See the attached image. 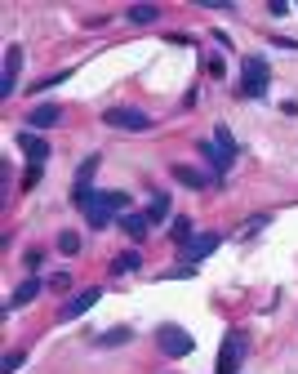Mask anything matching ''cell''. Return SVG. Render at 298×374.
I'll return each instance as SVG.
<instances>
[{"instance_id": "obj_1", "label": "cell", "mask_w": 298, "mask_h": 374, "mask_svg": "<svg viewBox=\"0 0 298 374\" xmlns=\"http://www.w3.org/2000/svg\"><path fill=\"white\" fill-rule=\"evenodd\" d=\"M267 80H272V67H267L263 54H249L240 63V98H263L267 94Z\"/></svg>"}, {"instance_id": "obj_2", "label": "cell", "mask_w": 298, "mask_h": 374, "mask_svg": "<svg viewBox=\"0 0 298 374\" xmlns=\"http://www.w3.org/2000/svg\"><path fill=\"white\" fill-rule=\"evenodd\" d=\"M102 120H107L111 129H152V116H147V111H134V107H111V111H102Z\"/></svg>"}, {"instance_id": "obj_3", "label": "cell", "mask_w": 298, "mask_h": 374, "mask_svg": "<svg viewBox=\"0 0 298 374\" xmlns=\"http://www.w3.org/2000/svg\"><path fill=\"white\" fill-rule=\"evenodd\" d=\"M156 343H161V352H170V357H187L192 352V334L183 330V325H165V330L156 334Z\"/></svg>"}, {"instance_id": "obj_4", "label": "cell", "mask_w": 298, "mask_h": 374, "mask_svg": "<svg viewBox=\"0 0 298 374\" xmlns=\"http://www.w3.org/2000/svg\"><path fill=\"white\" fill-rule=\"evenodd\" d=\"M98 298H102V289H98V285H94V289H76V294L62 303V321H76V316H80V312H89Z\"/></svg>"}, {"instance_id": "obj_5", "label": "cell", "mask_w": 298, "mask_h": 374, "mask_svg": "<svg viewBox=\"0 0 298 374\" xmlns=\"http://www.w3.org/2000/svg\"><path fill=\"white\" fill-rule=\"evenodd\" d=\"M18 72H23V50L9 45V50H5V76H0V94H5V98L18 89Z\"/></svg>"}, {"instance_id": "obj_6", "label": "cell", "mask_w": 298, "mask_h": 374, "mask_svg": "<svg viewBox=\"0 0 298 374\" xmlns=\"http://www.w3.org/2000/svg\"><path fill=\"white\" fill-rule=\"evenodd\" d=\"M18 147H23V156L32 165H45V156H49V143H45L41 134H32V129H23V134H18Z\"/></svg>"}, {"instance_id": "obj_7", "label": "cell", "mask_w": 298, "mask_h": 374, "mask_svg": "<svg viewBox=\"0 0 298 374\" xmlns=\"http://www.w3.org/2000/svg\"><path fill=\"white\" fill-rule=\"evenodd\" d=\"M214 250H218V232H205V236H192L187 245H183V254H187V263H200V258H209Z\"/></svg>"}, {"instance_id": "obj_8", "label": "cell", "mask_w": 298, "mask_h": 374, "mask_svg": "<svg viewBox=\"0 0 298 374\" xmlns=\"http://www.w3.org/2000/svg\"><path fill=\"white\" fill-rule=\"evenodd\" d=\"M170 174H174V179H179V183H187V187H196V192H200V187H214V183H218V174H205V170H192V165H170Z\"/></svg>"}, {"instance_id": "obj_9", "label": "cell", "mask_w": 298, "mask_h": 374, "mask_svg": "<svg viewBox=\"0 0 298 374\" xmlns=\"http://www.w3.org/2000/svg\"><path fill=\"white\" fill-rule=\"evenodd\" d=\"M196 152L205 156V161H209L214 165V174H218V179H222V174H227L231 170V165H236V156H227V152H222V147L218 143H196Z\"/></svg>"}, {"instance_id": "obj_10", "label": "cell", "mask_w": 298, "mask_h": 374, "mask_svg": "<svg viewBox=\"0 0 298 374\" xmlns=\"http://www.w3.org/2000/svg\"><path fill=\"white\" fill-rule=\"evenodd\" d=\"M236 357H240V334L231 330L222 339V357H218V374H236Z\"/></svg>"}, {"instance_id": "obj_11", "label": "cell", "mask_w": 298, "mask_h": 374, "mask_svg": "<svg viewBox=\"0 0 298 374\" xmlns=\"http://www.w3.org/2000/svg\"><path fill=\"white\" fill-rule=\"evenodd\" d=\"M27 120H32V129H54V125L62 120V107H54V102H41V107H36Z\"/></svg>"}, {"instance_id": "obj_12", "label": "cell", "mask_w": 298, "mask_h": 374, "mask_svg": "<svg viewBox=\"0 0 298 374\" xmlns=\"http://www.w3.org/2000/svg\"><path fill=\"white\" fill-rule=\"evenodd\" d=\"M41 289H45V280H36V276H27V280H23V285H18V289H14V294H9V307H23V303H32V298H36V294H41Z\"/></svg>"}, {"instance_id": "obj_13", "label": "cell", "mask_w": 298, "mask_h": 374, "mask_svg": "<svg viewBox=\"0 0 298 374\" xmlns=\"http://www.w3.org/2000/svg\"><path fill=\"white\" fill-rule=\"evenodd\" d=\"M129 339H134V325H116V330H102L98 334V348H120V343H129Z\"/></svg>"}, {"instance_id": "obj_14", "label": "cell", "mask_w": 298, "mask_h": 374, "mask_svg": "<svg viewBox=\"0 0 298 374\" xmlns=\"http://www.w3.org/2000/svg\"><path fill=\"white\" fill-rule=\"evenodd\" d=\"M138 267H143V254H138V250H129V254H116V258H111V272H116V276L138 272Z\"/></svg>"}, {"instance_id": "obj_15", "label": "cell", "mask_w": 298, "mask_h": 374, "mask_svg": "<svg viewBox=\"0 0 298 374\" xmlns=\"http://www.w3.org/2000/svg\"><path fill=\"white\" fill-rule=\"evenodd\" d=\"M170 219V196L165 192H152V205H147V223H165Z\"/></svg>"}, {"instance_id": "obj_16", "label": "cell", "mask_w": 298, "mask_h": 374, "mask_svg": "<svg viewBox=\"0 0 298 374\" xmlns=\"http://www.w3.org/2000/svg\"><path fill=\"white\" fill-rule=\"evenodd\" d=\"M94 201H98V205H107L111 214H129V196H125V192H98Z\"/></svg>"}, {"instance_id": "obj_17", "label": "cell", "mask_w": 298, "mask_h": 374, "mask_svg": "<svg viewBox=\"0 0 298 374\" xmlns=\"http://www.w3.org/2000/svg\"><path fill=\"white\" fill-rule=\"evenodd\" d=\"M85 223H89V228H94V232H102V228H111V210H107V205H89V210H85Z\"/></svg>"}, {"instance_id": "obj_18", "label": "cell", "mask_w": 298, "mask_h": 374, "mask_svg": "<svg viewBox=\"0 0 298 374\" xmlns=\"http://www.w3.org/2000/svg\"><path fill=\"white\" fill-rule=\"evenodd\" d=\"M120 228H125V236L143 241L147 236V214H125V219H120Z\"/></svg>"}, {"instance_id": "obj_19", "label": "cell", "mask_w": 298, "mask_h": 374, "mask_svg": "<svg viewBox=\"0 0 298 374\" xmlns=\"http://www.w3.org/2000/svg\"><path fill=\"white\" fill-rule=\"evenodd\" d=\"M156 18H161L156 5H134V9H129V23H156Z\"/></svg>"}, {"instance_id": "obj_20", "label": "cell", "mask_w": 298, "mask_h": 374, "mask_svg": "<svg viewBox=\"0 0 298 374\" xmlns=\"http://www.w3.org/2000/svg\"><path fill=\"white\" fill-rule=\"evenodd\" d=\"M170 236L179 241V245H187V241H192V219H174L170 223Z\"/></svg>"}, {"instance_id": "obj_21", "label": "cell", "mask_w": 298, "mask_h": 374, "mask_svg": "<svg viewBox=\"0 0 298 374\" xmlns=\"http://www.w3.org/2000/svg\"><path fill=\"white\" fill-rule=\"evenodd\" d=\"M58 250L62 254H80V236L76 232H58Z\"/></svg>"}, {"instance_id": "obj_22", "label": "cell", "mask_w": 298, "mask_h": 374, "mask_svg": "<svg viewBox=\"0 0 298 374\" xmlns=\"http://www.w3.org/2000/svg\"><path fill=\"white\" fill-rule=\"evenodd\" d=\"M71 76V67H62V72H54V76H45V80H36L32 85V94H41V89H49V85H62V80Z\"/></svg>"}, {"instance_id": "obj_23", "label": "cell", "mask_w": 298, "mask_h": 374, "mask_svg": "<svg viewBox=\"0 0 298 374\" xmlns=\"http://www.w3.org/2000/svg\"><path fill=\"white\" fill-rule=\"evenodd\" d=\"M98 170V156H89V161H80V170H76V187H89V174Z\"/></svg>"}, {"instance_id": "obj_24", "label": "cell", "mask_w": 298, "mask_h": 374, "mask_svg": "<svg viewBox=\"0 0 298 374\" xmlns=\"http://www.w3.org/2000/svg\"><path fill=\"white\" fill-rule=\"evenodd\" d=\"M45 285H49V289H58V294H67V289H71V276H67V272H54L49 280H45Z\"/></svg>"}, {"instance_id": "obj_25", "label": "cell", "mask_w": 298, "mask_h": 374, "mask_svg": "<svg viewBox=\"0 0 298 374\" xmlns=\"http://www.w3.org/2000/svg\"><path fill=\"white\" fill-rule=\"evenodd\" d=\"M205 72H209V76L218 80V76H222V72H227V67H222V58H218V54H209V58H205Z\"/></svg>"}, {"instance_id": "obj_26", "label": "cell", "mask_w": 298, "mask_h": 374, "mask_svg": "<svg viewBox=\"0 0 298 374\" xmlns=\"http://www.w3.org/2000/svg\"><path fill=\"white\" fill-rule=\"evenodd\" d=\"M36 183H41V165H27V170H23V187H27V192H32Z\"/></svg>"}, {"instance_id": "obj_27", "label": "cell", "mask_w": 298, "mask_h": 374, "mask_svg": "<svg viewBox=\"0 0 298 374\" xmlns=\"http://www.w3.org/2000/svg\"><path fill=\"white\" fill-rule=\"evenodd\" d=\"M23 361H27V357H23V352H9V357H5V374H14L18 366H23Z\"/></svg>"}]
</instances>
